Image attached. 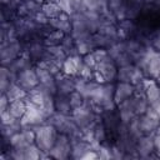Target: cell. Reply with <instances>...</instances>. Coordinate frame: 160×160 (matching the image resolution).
<instances>
[{
    "label": "cell",
    "mask_w": 160,
    "mask_h": 160,
    "mask_svg": "<svg viewBox=\"0 0 160 160\" xmlns=\"http://www.w3.org/2000/svg\"><path fill=\"white\" fill-rule=\"evenodd\" d=\"M35 130V144L39 146V149L49 155V151L55 144V140L58 138V130L51 124H41L39 126L32 128Z\"/></svg>",
    "instance_id": "6da1fadb"
},
{
    "label": "cell",
    "mask_w": 160,
    "mask_h": 160,
    "mask_svg": "<svg viewBox=\"0 0 160 160\" xmlns=\"http://www.w3.org/2000/svg\"><path fill=\"white\" fill-rule=\"evenodd\" d=\"M24 51H25V42L19 39L1 42V48H0L1 65L2 66L10 65L15 59H18L20 55H22Z\"/></svg>",
    "instance_id": "7a4b0ae2"
},
{
    "label": "cell",
    "mask_w": 160,
    "mask_h": 160,
    "mask_svg": "<svg viewBox=\"0 0 160 160\" xmlns=\"http://www.w3.org/2000/svg\"><path fill=\"white\" fill-rule=\"evenodd\" d=\"M118 65L115 64L114 59L109 55L104 60L99 61L95 69V78L98 82H114L118 78Z\"/></svg>",
    "instance_id": "3957f363"
},
{
    "label": "cell",
    "mask_w": 160,
    "mask_h": 160,
    "mask_svg": "<svg viewBox=\"0 0 160 160\" xmlns=\"http://www.w3.org/2000/svg\"><path fill=\"white\" fill-rule=\"evenodd\" d=\"M48 124H51L58 132L60 134H66L69 136H71L72 134L78 132L80 129L78 128V125L75 124L74 119L71 115H64V114H59V112H54L48 120Z\"/></svg>",
    "instance_id": "277c9868"
},
{
    "label": "cell",
    "mask_w": 160,
    "mask_h": 160,
    "mask_svg": "<svg viewBox=\"0 0 160 160\" xmlns=\"http://www.w3.org/2000/svg\"><path fill=\"white\" fill-rule=\"evenodd\" d=\"M49 156L58 160H66L71 156V140L66 134H58L54 146L49 151Z\"/></svg>",
    "instance_id": "5b68a950"
},
{
    "label": "cell",
    "mask_w": 160,
    "mask_h": 160,
    "mask_svg": "<svg viewBox=\"0 0 160 160\" xmlns=\"http://www.w3.org/2000/svg\"><path fill=\"white\" fill-rule=\"evenodd\" d=\"M145 78H146L145 72L139 66H136L135 64H130L118 69L116 81H124V82H130L132 85H136V84H140Z\"/></svg>",
    "instance_id": "8992f818"
},
{
    "label": "cell",
    "mask_w": 160,
    "mask_h": 160,
    "mask_svg": "<svg viewBox=\"0 0 160 160\" xmlns=\"http://www.w3.org/2000/svg\"><path fill=\"white\" fill-rule=\"evenodd\" d=\"M46 120L48 119L45 118L41 109L28 101V110L24 114V116L20 119L21 125L25 128H35V126H39L41 124H45Z\"/></svg>",
    "instance_id": "52a82bcc"
},
{
    "label": "cell",
    "mask_w": 160,
    "mask_h": 160,
    "mask_svg": "<svg viewBox=\"0 0 160 160\" xmlns=\"http://www.w3.org/2000/svg\"><path fill=\"white\" fill-rule=\"evenodd\" d=\"M138 120H139L140 130L144 135L154 134L156 131L158 126L160 125V118L155 114V111L150 106L142 115L138 116Z\"/></svg>",
    "instance_id": "ba28073f"
},
{
    "label": "cell",
    "mask_w": 160,
    "mask_h": 160,
    "mask_svg": "<svg viewBox=\"0 0 160 160\" xmlns=\"http://www.w3.org/2000/svg\"><path fill=\"white\" fill-rule=\"evenodd\" d=\"M136 154L139 158L148 159V158H158L155 154V145H154V134L141 135L136 142Z\"/></svg>",
    "instance_id": "9c48e42d"
},
{
    "label": "cell",
    "mask_w": 160,
    "mask_h": 160,
    "mask_svg": "<svg viewBox=\"0 0 160 160\" xmlns=\"http://www.w3.org/2000/svg\"><path fill=\"white\" fill-rule=\"evenodd\" d=\"M16 82L25 89L28 92L32 89H35L39 85V79H38V74L35 70V65L31 68H28L25 70H21L20 72H18L16 75Z\"/></svg>",
    "instance_id": "30bf717a"
},
{
    "label": "cell",
    "mask_w": 160,
    "mask_h": 160,
    "mask_svg": "<svg viewBox=\"0 0 160 160\" xmlns=\"http://www.w3.org/2000/svg\"><path fill=\"white\" fill-rule=\"evenodd\" d=\"M118 111H119V116L121 122L124 124H129L132 119H135L138 115L135 112V106H134V95L126 100H124L122 102L118 104Z\"/></svg>",
    "instance_id": "8fae6325"
},
{
    "label": "cell",
    "mask_w": 160,
    "mask_h": 160,
    "mask_svg": "<svg viewBox=\"0 0 160 160\" xmlns=\"http://www.w3.org/2000/svg\"><path fill=\"white\" fill-rule=\"evenodd\" d=\"M41 10V4L35 0H22L16 6V16L20 18H32L38 11Z\"/></svg>",
    "instance_id": "7c38bea8"
},
{
    "label": "cell",
    "mask_w": 160,
    "mask_h": 160,
    "mask_svg": "<svg viewBox=\"0 0 160 160\" xmlns=\"http://www.w3.org/2000/svg\"><path fill=\"white\" fill-rule=\"evenodd\" d=\"M49 25H50L52 29L60 30V31H62L64 34L69 35V34H71V30H72L71 15H69V14H66V12H61V14H59L56 18L50 19Z\"/></svg>",
    "instance_id": "4fadbf2b"
},
{
    "label": "cell",
    "mask_w": 160,
    "mask_h": 160,
    "mask_svg": "<svg viewBox=\"0 0 160 160\" xmlns=\"http://www.w3.org/2000/svg\"><path fill=\"white\" fill-rule=\"evenodd\" d=\"M82 66V56L81 55H75V56H68L61 66V71L65 75L69 76H78L80 69Z\"/></svg>",
    "instance_id": "5bb4252c"
},
{
    "label": "cell",
    "mask_w": 160,
    "mask_h": 160,
    "mask_svg": "<svg viewBox=\"0 0 160 160\" xmlns=\"http://www.w3.org/2000/svg\"><path fill=\"white\" fill-rule=\"evenodd\" d=\"M135 94V86L130 82H124V81H118L115 84V92H114V100L118 104L122 102L124 100L131 98Z\"/></svg>",
    "instance_id": "9a60e30c"
},
{
    "label": "cell",
    "mask_w": 160,
    "mask_h": 160,
    "mask_svg": "<svg viewBox=\"0 0 160 160\" xmlns=\"http://www.w3.org/2000/svg\"><path fill=\"white\" fill-rule=\"evenodd\" d=\"M56 81V94H65L69 95L70 92H72L75 90V78L74 76H69L65 75L64 72L59 74L55 78Z\"/></svg>",
    "instance_id": "2e32d148"
},
{
    "label": "cell",
    "mask_w": 160,
    "mask_h": 160,
    "mask_svg": "<svg viewBox=\"0 0 160 160\" xmlns=\"http://www.w3.org/2000/svg\"><path fill=\"white\" fill-rule=\"evenodd\" d=\"M145 75L146 78H151V79H158L160 76V52L156 51L155 49H152L146 69H145Z\"/></svg>",
    "instance_id": "e0dca14e"
},
{
    "label": "cell",
    "mask_w": 160,
    "mask_h": 160,
    "mask_svg": "<svg viewBox=\"0 0 160 160\" xmlns=\"http://www.w3.org/2000/svg\"><path fill=\"white\" fill-rule=\"evenodd\" d=\"M144 89H145V98L148 99L149 104H152L158 99H160V85L155 79L145 78L144 79Z\"/></svg>",
    "instance_id": "ac0fdd59"
},
{
    "label": "cell",
    "mask_w": 160,
    "mask_h": 160,
    "mask_svg": "<svg viewBox=\"0 0 160 160\" xmlns=\"http://www.w3.org/2000/svg\"><path fill=\"white\" fill-rule=\"evenodd\" d=\"M118 30H119V35H120V39L121 40H125V39H129V38H132L136 35V24L134 20H130V19H124V20H120L118 22Z\"/></svg>",
    "instance_id": "d6986e66"
},
{
    "label": "cell",
    "mask_w": 160,
    "mask_h": 160,
    "mask_svg": "<svg viewBox=\"0 0 160 160\" xmlns=\"http://www.w3.org/2000/svg\"><path fill=\"white\" fill-rule=\"evenodd\" d=\"M16 75L14 71H11L8 66H2L0 69V91L1 94H5L9 86L14 82H16Z\"/></svg>",
    "instance_id": "ffe728a7"
},
{
    "label": "cell",
    "mask_w": 160,
    "mask_h": 160,
    "mask_svg": "<svg viewBox=\"0 0 160 160\" xmlns=\"http://www.w3.org/2000/svg\"><path fill=\"white\" fill-rule=\"evenodd\" d=\"M126 4L128 0H108V8L114 14L118 22L126 19Z\"/></svg>",
    "instance_id": "44dd1931"
},
{
    "label": "cell",
    "mask_w": 160,
    "mask_h": 160,
    "mask_svg": "<svg viewBox=\"0 0 160 160\" xmlns=\"http://www.w3.org/2000/svg\"><path fill=\"white\" fill-rule=\"evenodd\" d=\"M55 111L59 114H64V115H71L72 114L69 95H65V94H56L55 95Z\"/></svg>",
    "instance_id": "7402d4cb"
},
{
    "label": "cell",
    "mask_w": 160,
    "mask_h": 160,
    "mask_svg": "<svg viewBox=\"0 0 160 160\" xmlns=\"http://www.w3.org/2000/svg\"><path fill=\"white\" fill-rule=\"evenodd\" d=\"M35 64L31 61V59L25 54V52H22V55H20L18 59H15L10 65H8V68L11 70V71H14L15 74H18V72H20L21 70H25V69H28V68H31V66H34Z\"/></svg>",
    "instance_id": "603a6c76"
},
{
    "label": "cell",
    "mask_w": 160,
    "mask_h": 160,
    "mask_svg": "<svg viewBox=\"0 0 160 160\" xmlns=\"http://www.w3.org/2000/svg\"><path fill=\"white\" fill-rule=\"evenodd\" d=\"M108 138H109L108 130H106L105 125L102 124L101 118H99V120L95 122V125H94V128H92V142L102 144V142H106ZM90 144H91V142H90Z\"/></svg>",
    "instance_id": "cb8c5ba5"
},
{
    "label": "cell",
    "mask_w": 160,
    "mask_h": 160,
    "mask_svg": "<svg viewBox=\"0 0 160 160\" xmlns=\"http://www.w3.org/2000/svg\"><path fill=\"white\" fill-rule=\"evenodd\" d=\"M28 110V99H20V100H15L11 101L9 105V111L10 114L15 118V119H21L24 116V114Z\"/></svg>",
    "instance_id": "d4e9b609"
},
{
    "label": "cell",
    "mask_w": 160,
    "mask_h": 160,
    "mask_svg": "<svg viewBox=\"0 0 160 160\" xmlns=\"http://www.w3.org/2000/svg\"><path fill=\"white\" fill-rule=\"evenodd\" d=\"M66 34H64L60 30H55L51 29L50 31H48L42 39V42L45 44V46H54V45H60L62 39L65 38Z\"/></svg>",
    "instance_id": "484cf974"
},
{
    "label": "cell",
    "mask_w": 160,
    "mask_h": 160,
    "mask_svg": "<svg viewBox=\"0 0 160 160\" xmlns=\"http://www.w3.org/2000/svg\"><path fill=\"white\" fill-rule=\"evenodd\" d=\"M5 95L8 96L9 101H15V100H20V99H25L28 96V91L25 89H22L18 82H14L9 86V89L6 90Z\"/></svg>",
    "instance_id": "4316f807"
},
{
    "label": "cell",
    "mask_w": 160,
    "mask_h": 160,
    "mask_svg": "<svg viewBox=\"0 0 160 160\" xmlns=\"http://www.w3.org/2000/svg\"><path fill=\"white\" fill-rule=\"evenodd\" d=\"M41 11L49 18V19H54L56 18L59 14L62 12V10L60 9L59 4L55 0H48L44 4H41Z\"/></svg>",
    "instance_id": "83f0119b"
},
{
    "label": "cell",
    "mask_w": 160,
    "mask_h": 160,
    "mask_svg": "<svg viewBox=\"0 0 160 160\" xmlns=\"http://www.w3.org/2000/svg\"><path fill=\"white\" fill-rule=\"evenodd\" d=\"M22 129L21 121L20 120H15L11 124H1V134H2V140L6 141L9 140L10 136H12L15 132L20 131Z\"/></svg>",
    "instance_id": "f1b7e54d"
},
{
    "label": "cell",
    "mask_w": 160,
    "mask_h": 160,
    "mask_svg": "<svg viewBox=\"0 0 160 160\" xmlns=\"http://www.w3.org/2000/svg\"><path fill=\"white\" fill-rule=\"evenodd\" d=\"M60 45H61L62 50L65 51V54H66L68 56L79 55V51H78V48H76V42H75L74 38L71 36V34L65 35V38L62 39V41H61Z\"/></svg>",
    "instance_id": "f546056e"
},
{
    "label": "cell",
    "mask_w": 160,
    "mask_h": 160,
    "mask_svg": "<svg viewBox=\"0 0 160 160\" xmlns=\"http://www.w3.org/2000/svg\"><path fill=\"white\" fill-rule=\"evenodd\" d=\"M134 106H135V112L138 116L142 115L150 106L148 99L145 98V95H135L134 94Z\"/></svg>",
    "instance_id": "4dcf8cb0"
},
{
    "label": "cell",
    "mask_w": 160,
    "mask_h": 160,
    "mask_svg": "<svg viewBox=\"0 0 160 160\" xmlns=\"http://www.w3.org/2000/svg\"><path fill=\"white\" fill-rule=\"evenodd\" d=\"M69 100H70V105H71V109L72 110L80 108L85 102V98L78 90H74L72 92L69 94Z\"/></svg>",
    "instance_id": "1f68e13d"
},
{
    "label": "cell",
    "mask_w": 160,
    "mask_h": 160,
    "mask_svg": "<svg viewBox=\"0 0 160 160\" xmlns=\"http://www.w3.org/2000/svg\"><path fill=\"white\" fill-rule=\"evenodd\" d=\"M114 61H115V64L118 65V68H121V66H126V65L134 64L131 55L128 54L126 51H124V52H121L119 56H116V58L114 59Z\"/></svg>",
    "instance_id": "d6a6232c"
},
{
    "label": "cell",
    "mask_w": 160,
    "mask_h": 160,
    "mask_svg": "<svg viewBox=\"0 0 160 160\" xmlns=\"http://www.w3.org/2000/svg\"><path fill=\"white\" fill-rule=\"evenodd\" d=\"M149 46L160 52V29L155 30L149 35Z\"/></svg>",
    "instance_id": "836d02e7"
},
{
    "label": "cell",
    "mask_w": 160,
    "mask_h": 160,
    "mask_svg": "<svg viewBox=\"0 0 160 160\" xmlns=\"http://www.w3.org/2000/svg\"><path fill=\"white\" fill-rule=\"evenodd\" d=\"M82 62H84L85 65L90 66V68L94 69V70L96 69V65H98V61H96V59H95L92 51L89 52V54H86V55H82Z\"/></svg>",
    "instance_id": "e575fe53"
},
{
    "label": "cell",
    "mask_w": 160,
    "mask_h": 160,
    "mask_svg": "<svg viewBox=\"0 0 160 160\" xmlns=\"http://www.w3.org/2000/svg\"><path fill=\"white\" fill-rule=\"evenodd\" d=\"M32 19H34V20H35V22H36V24H39L40 26L48 25V24H49V21H50V19H49V18H48V16H46L41 10H40V11H38V12L32 16Z\"/></svg>",
    "instance_id": "d590c367"
},
{
    "label": "cell",
    "mask_w": 160,
    "mask_h": 160,
    "mask_svg": "<svg viewBox=\"0 0 160 160\" xmlns=\"http://www.w3.org/2000/svg\"><path fill=\"white\" fill-rule=\"evenodd\" d=\"M0 116H1V124H11V122H14L15 120H19V119H15V118L10 114L9 109H8L6 111L0 112Z\"/></svg>",
    "instance_id": "8d00e7d4"
},
{
    "label": "cell",
    "mask_w": 160,
    "mask_h": 160,
    "mask_svg": "<svg viewBox=\"0 0 160 160\" xmlns=\"http://www.w3.org/2000/svg\"><path fill=\"white\" fill-rule=\"evenodd\" d=\"M9 105H10V101H9L8 96L5 94H1V96H0V112L6 111L9 109Z\"/></svg>",
    "instance_id": "74e56055"
},
{
    "label": "cell",
    "mask_w": 160,
    "mask_h": 160,
    "mask_svg": "<svg viewBox=\"0 0 160 160\" xmlns=\"http://www.w3.org/2000/svg\"><path fill=\"white\" fill-rule=\"evenodd\" d=\"M154 145H155V154L160 158V135L154 132Z\"/></svg>",
    "instance_id": "f35d334b"
},
{
    "label": "cell",
    "mask_w": 160,
    "mask_h": 160,
    "mask_svg": "<svg viewBox=\"0 0 160 160\" xmlns=\"http://www.w3.org/2000/svg\"><path fill=\"white\" fill-rule=\"evenodd\" d=\"M150 108L155 111V114L160 118V99H158L156 101H154L152 104H150Z\"/></svg>",
    "instance_id": "ab89813d"
},
{
    "label": "cell",
    "mask_w": 160,
    "mask_h": 160,
    "mask_svg": "<svg viewBox=\"0 0 160 160\" xmlns=\"http://www.w3.org/2000/svg\"><path fill=\"white\" fill-rule=\"evenodd\" d=\"M35 1H38L39 4H44L45 1H48V0H35Z\"/></svg>",
    "instance_id": "60d3db41"
},
{
    "label": "cell",
    "mask_w": 160,
    "mask_h": 160,
    "mask_svg": "<svg viewBox=\"0 0 160 160\" xmlns=\"http://www.w3.org/2000/svg\"><path fill=\"white\" fill-rule=\"evenodd\" d=\"M14 1H15V2H16V4H20V2H21V1H22V0H14Z\"/></svg>",
    "instance_id": "b9f144b4"
}]
</instances>
